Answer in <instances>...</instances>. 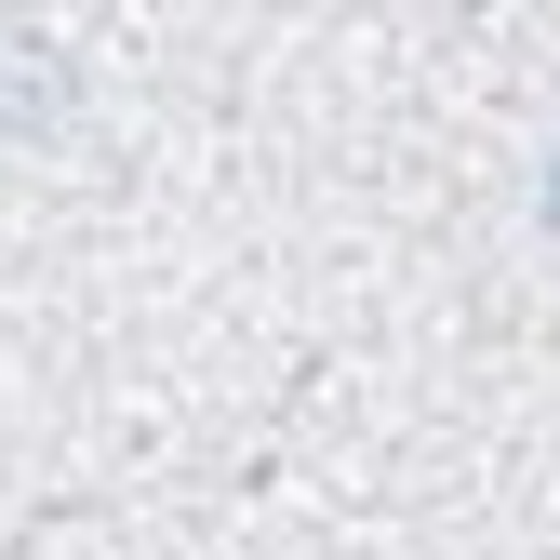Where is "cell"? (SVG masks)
<instances>
[{
	"instance_id": "6da1fadb",
	"label": "cell",
	"mask_w": 560,
	"mask_h": 560,
	"mask_svg": "<svg viewBox=\"0 0 560 560\" xmlns=\"http://www.w3.org/2000/svg\"><path fill=\"white\" fill-rule=\"evenodd\" d=\"M547 214H560V174H547Z\"/></svg>"
}]
</instances>
